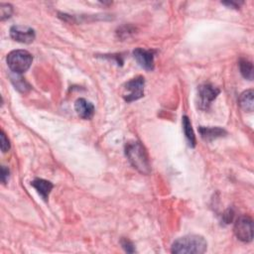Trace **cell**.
<instances>
[{
    "mask_svg": "<svg viewBox=\"0 0 254 254\" xmlns=\"http://www.w3.org/2000/svg\"><path fill=\"white\" fill-rule=\"evenodd\" d=\"M223 4H225V5H227V6H230V7H233V8H235V9H237V8L239 7L238 3H236V2H233V1H229V2H223Z\"/></svg>",
    "mask_w": 254,
    "mask_h": 254,
    "instance_id": "cell-21",
    "label": "cell"
},
{
    "mask_svg": "<svg viewBox=\"0 0 254 254\" xmlns=\"http://www.w3.org/2000/svg\"><path fill=\"white\" fill-rule=\"evenodd\" d=\"M233 217H234V211L232 208H229L226 210V212L224 213L223 215V219H224V222L226 224H231L232 221H233Z\"/></svg>",
    "mask_w": 254,
    "mask_h": 254,
    "instance_id": "cell-19",
    "label": "cell"
},
{
    "mask_svg": "<svg viewBox=\"0 0 254 254\" xmlns=\"http://www.w3.org/2000/svg\"><path fill=\"white\" fill-rule=\"evenodd\" d=\"M183 129H184V133L185 136L189 142V145L191 147H195L197 144V140H196V136H195V132L193 130L192 127V123L189 119V117L187 115L183 116Z\"/></svg>",
    "mask_w": 254,
    "mask_h": 254,
    "instance_id": "cell-13",
    "label": "cell"
},
{
    "mask_svg": "<svg viewBox=\"0 0 254 254\" xmlns=\"http://www.w3.org/2000/svg\"><path fill=\"white\" fill-rule=\"evenodd\" d=\"M208 242L198 234L180 237L172 244V253L176 254H202L207 251Z\"/></svg>",
    "mask_w": 254,
    "mask_h": 254,
    "instance_id": "cell-2",
    "label": "cell"
},
{
    "mask_svg": "<svg viewBox=\"0 0 254 254\" xmlns=\"http://www.w3.org/2000/svg\"><path fill=\"white\" fill-rule=\"evenodd\" d=\"M12 13H13V8L10 4H7V3L0 4V19H1L2 21L10 18Z\"/></svg>",
    "mask_w": 254,
    "mask_h": 254,
    "instance_id": "cell-15",
    "label": "cell"
},
{
    "mask_svg": "<svg viewBox=\"0 0 254 254\" xmlns=\"http://www.w3.org/2000/svg\"><path fill=\"white\" fill-rule=\"evenodd\" d=\"M199 131H200L202 138L206 141H212L214 139H217V138L227 135V131L221 127L201 126L199 128Z\"/></svg>",
    "mask_w": 254,
    "mask_h": 254,
    "instance_id": "cell-11",
    "label": "cell"
},
{
    "mask_svg": "<svg viewBox=\"0 0 254 254\" xmlns=\"http://www.w3.org/2000/svg\"><path fill=\"white\" fill-rule=\"evenodd\" d=\"M133 56L138 65L144 69L152 70L154 69V51L137 48L133 51Z\"/></svg>",
    "mask_w": 254,
    "mask_h": 254,
    "instance_id": "cell-8",
    "label": "cell"
},
{
    "mask_svg": "<svg viewBox=\"0 0 254 254\" xmlns=\"http://www.w3.org/2000/svg\"><path fill=\"white\" fill-rule=\"evenodd\" d=\"M144 86L145 80L143 77H136L129 82H127L124 86V94L123 97L127 102H132L140 99L144 96Z\"/></svg>",
    "mask_w": 254,
    "mask_h": 254,
    "instance_id": "cell-5",
    "label": "cell"
},
{
    "mask_svg": "<svg viewBox=\"0 0 254 254\" xmlns=\"http://www.w3.org/2000/svg\"><path fill=\"white\" fill-rule=\"evenodd\" d=\"M8 178H9V170L5 166H2L1 167V181L3 184L7 183Z\"/></svg>",
    "mask_w": 254,
    "mask_h": 254,
    "instance_id": "cell-20",
    "label": "cell"
},
{
    "mask_svg": "<svg viewBox=\"0 0 254 254\" xmlns=\"http://www.w3.org/2000/svg\"><path fill=\"white\" fill-rule=\"evenodd\" d=\"M75 110L78 115L83 119H91L94 115L93 104L85 98L77 99L75 103Z\"/></svg>",
    "mask_w": 254,
    "mask_h": 254,
    "instance_id": "cell-9",
    "label": "cell"
},
{
    "mask_svg": "<svg viewBox=\"0 0 254 254\" xmlns=\"http://www.w3.org/2000/svg\"><path fill=\"white\" fill-rule=\"evenodd\" d=\"M31 186L35 188V190L38 192V194L42 197L44 201H47L49 198V195L51 191L54 188V185L50 182V181L44 180V179H35L33 182H31Z\"/></svg>",
    "mask_w": 254,
    "mask_h": 254,
    "instance_id": "cell-10",
    "label": "cell"
},
{
    "mask_svg": "<svg viewBox=\"0 0 254 254\" xmlns=\"http://www.w3.org/2000/svg\"><path fill=\"white\" fill-rule=\"evenodd\" d=\"M221 91L210 84H204L199 87V107L201 110H208L211 102L220 94Z\"/></svg>",
    "mask_w": 254,
    "mask_h": 254,
    "instance_id": "cell-6",
    "label": "cell"
},
{
    "mask_svg": "<svg viewBox=\"0 0 254 254\" xmlns=\"http://www.w3.org/2000/svg\"><path fill=\"white\" fill-rule=\"evenodd\" d=\"M235 236L242 242H250L253 239V222L248 215H242L234 224Z\"/></svg>",
    "mask_w": 254,
    "mask_h": 254,
    "instance_id": "cell-4",
    "label": "cell"
},
{
    "mask_svg": "<svg viewBox=\"0 0 254 254\" xmlns=\"http://www.w3.org/2000/svg\"><path fill=\"white\" fill-rule=\"evenodd\" d=\"M33 61L32 55L25 50H15L8 54L6 62L9 69L14 74L20 75L25 72L31 66Z\"/></svg>",
    "mask_w": 254,
    "mask_h": 254,
    "instance_id": "cell-3",
    "label": "cell"
},
{
    "mask_svg": "<svg viewBox=\"0 0 254 254\" xmlns=\"http://www.w3.org/2000/svg\"><path fill=\"white\" fill-rule=\"evenodd\" d=\"M120 243H121L122 248H123L127 253H133V252H135V247H134L133 243H132L130 240H128V239H126V238H123Z\"/></svg>",
    "mask_w": 254,
    "mask_h": 254,
    "instance_id": "cell-18",
    "label": "cell"
},
{
    "mask_svg": "<svg viewBox=\"0 0 254 254\" xmlns=\"http://www.w3.org/2000/svg\"><path fill=\"white\" fill-rule=\"evenodd\" d=\"M239 69L241 75L244 79L252 81L253 80V65L250 61L245 60V59H241L239 61Z\"/></svg>",
    "mask_w": 254,
    "mask_h": 254,
    "instance_id": "cell-14",
    "label": "cell"
},
{
    "mask_svg": "<svg viewBox=\"0 0 254 254\" xmlns=\"http://www.w3.org/2000/svg\"><path fill=\"white\" fill-rule=\"evenodd\" d=\"M11 79H12V83L15 86V89H17L18 91H20L22 92H26L27 91L30 90V86L25 81H23L22 78L14 79L13 77H11Z\"/></svg>",
    "mask_w": 254,
    "mask_h": 254,
    "instance_id": "cell-16",
    "label": "cell"
},
{
    "mask_svg": "<svg viewBox=\"0 0 254 254\" xmlns=\"http://www.w3.org/2000/svg\"><path fill=\"white\" fill-rule=\"evenodd\" d=\"M0 141H1V150L3 153L7 152L10 149V142L9 139L6 137V134L3 130H1V135H0Z\"/></svg>",
    "mask_w": 254,
    "mask_h": 254,
    "instance_id": "cell-17",
    "label": "cell"
},
{
    "mask_svg": "<svg viewBox=\"0 0 254 254\" xmlns=\"http://www.w3.org/2000/svg\"><path fill=\"white\" fill-rule=\"evenodd\" d=\"M125 155L130 164L139 173L149 175L151 172L148 154L143 145L138 141L129 142L125 146Z\"/></svg>",
    "mask_w": 254,
    "mask_h": 254,
    "instance_id": "cell-1",
    "label": "cell"
},
{
    "mask_svg": "<svg viewBox=\"0 0 254 254\" xmlns=\"http://www.w3.org/2000/svg\"><path fill=\"white\" fill-rule=\"evenodd\" d=\"M253 95H254V92L252 90L245 91L240 94V96L238 98V104L243 111L248 112V113L253 112V110H254Z\"/></svg>",
    "mask_w": 254,
    "mask_h": 254,
    "instance_id": "cell-12",
    "label": "cell"
},
{
    "mask_svg": "<svg viewBox=\"0 0 254 254\" xmlns=\"http://www.w3.org/2000/svg\"><path fill=\"white\" fill-rule=\"evenodd\" d=\"M10 37L22 44H31L35 40V31L28 26L14 25L10 29Z\"/></svg>",
    "mask_w": 254,
    "mask_h": 254,
    "instance_id": "cell-7",
    "label": "cell"
}]
</instances>
